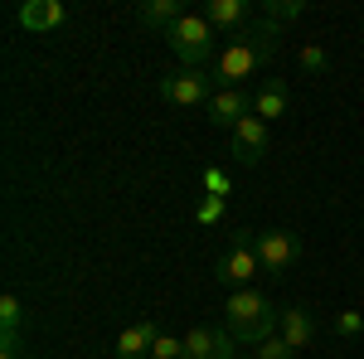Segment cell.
<instances>
[{
    "label": "cell",
    "instance_id": "cell-12",
    "mask_svg": "<svg viewBox=\"0 0 364 359\" xmlns=\"http://www.w3.org/2000/svg\"><path fill=\"white\" fill-rule=\"evenodd\" d=\"M252 117H262V122L287 117V83L282 78H267V83L252 92Z\"/></svg>",
    "mask_w": 364,
    "mask_h": 359
},
{
    "label": "cell",
    "instance_id": "cell-18",
    "mask_svg": "<svg viewBox=\"0 0 364 359\" xmlns=\"http://www.w3.org/2000/svg\"><path fill=\"white\" fill-rule=\"evenodd\" d=\"M224 209H228L224 194H204V199H199V209H195V219L199 223H219V219H224Z\"/></svg>",
    "mask_w": 364,
    "mask_h": 359
},
{
    "label": "cell",
    "instance_id": "cell-22",
    "mask_svg": "<svg viewBox=\"0 0 364 359\" xmlns=\"http://www.w3.org/2000/svg\"><path fill=\"white\" fill-rule=\"evenodd\" d=\"M336 331L340 335H360L364 331V316H360V311H340V316H336Z\"/></svg>",
    "mask_w": 364,
    "mask_h": 359
},
{
    "label": "cell",
    "instance_id": "cell-14",
    "mask_svg": "<svg viewBox=\"0 0 364 359\" xmlns=\"http://www.w3.org/2000/svg\"><path fill=\"white\" fill-rule=\"evenodd\" d=\"M204 20H209L214 29H243L248 0H209V5H204Z\"/></svg>",
    "mask_w": 364,
    "mask_h": 359
},
{
    "label": "cell",
    "instance_id": "cell-13",
    "mask_svg": "<svg viewBox=\"0 0 364 359\" xmlns=\"http://www.w3.org/2000/svg\"><path fill=\"white\" fill-rule=\"evenodd\" d=\"M180 15H185V5H180V0H141V5H136V20L146 29H161V34H166Z\"/></svg>",
    "mask_w": 364,
    "mask_h": 359
},
{
    "label": "cell",
    "instance_id": "cell-23",
    "mask_svg": "<svg viewBox=\"0 0 364 359\" xmlns=\"http://www.w3.org/2000/svg\"><path fill=\"white\" fill-rule=\"evenodd\" d=\"M233 359H257V355H233Z\"/></svg>",
    "mask_w": 364,
    "mask_h": 359
},
{
    "label": "cell",
    "instance_id": "cell-5",
    "mask_svg": "<svg viewBox=\"0 0 364 359\" xmlns=\"http://www.w3.org/2000/svg\"><path fill=\"white\" fill-rule=\"evenodd\" d=\"M257 272H262V262H257V252H252V233H238V238H233V248L219 257V282L243 291Z\"/></svg>",
    "mask_w": 364,
    "mask_h": 359
},
{
    "label": "cell",
    "instance_id": "cell-7",
    "mask_svg": "<svg viewBox=\"0 0 364 359\" xmlns=\"http://www.w3.org/2000/svg\"><path fill=\"white\" fill-rule=\"evenodd\" d=\"M228 156H233L238 166H257V161L267 156V122H262V117H243V122L233 127Z\"/></svg>",
    "mask_w": 364,
    "mask_h": 359
},
{
    "label": "cell",
    "instance_id": "cell-1",
    "mask_svg": "<svg viewBox=\"0 0 364 359\" xmlns=\"http://www.w3.org/2000/svg\"><path fill=\"white\" fill-rule=\"evenodd\" d=\"M272 39H277V25H272V20L243 25V29H238V39L228 44L224 54H214V73H209L214 87H238L243 78H252V73L272 58V49H277Z\"/></svg>",
    "mask_w": 364,
    "mask_h": 359
},
{
    "label": "cell",
    "instance_id": "cell-19",
    "mask_svg": "<svg viewBox=\"0 0 364 359\" xmlns=\"http://www.w3.org/2000/svg\"><path fill=\"white\" fill-rule=\"evenodd\" d=\"M252 355H257V359H291L296 350H291V345H287L282 335H272V340H262V345H257Z\"/></svg>",
    "mask_w": 364,
    "mask_h": 359
},
{
    "label": "cell",
    "instance_id": "cell-9",
    "mask_svg": "<svg viewBox=\"0 0 364 359\" xmlns=\"http://www.w3.org/2000/svg\"><path fill=\"white\" fill-rule=\"evenodd\" d=\"M68 20V10H63V0H25L20 10H15V25L29 29V34H44V29H58Z\"/></svg>",
    "mask_w": 364,
    "mask_h": 359
},
{
    "label": "cell",
    "instance_id": "cell-8",
    "mask_svg": "<svg viewBox=\"0 0 364 359\" xmlns=\"http://www.w3.org/2000/svg\"><path fill=\"white\" fill-rule=\"evenodd\" d=\"M204 112H209L214 127H228V132H233V127L252 112V97L243 92V87H219V92L209 97V107H204Z\"/></svg>",
    "mask_w": 364,
    "mask_h": 359
},
{
    "label": "cell",
    "instance_id": "cell-15",
    "mask_svg": "<svg viewBox=\"0 0 364 359\" xmlns=\"http://www.w3.org/2000/svg\"><path fill=\"white\" fill-rule=\"evenodd\" d=\"M306 15V0H262V20H272V25H287V20H301Z\"/></svg>",
    "mask_w": 364,
    "mask_h": 359
},
{
    "label": "cell",
    "instance_id": "cell-3",
    "mask_svg": "<svg viewBox=\"0 0 364 359\" xmlns=\"http://www.w3.org/2000/svg\"><path fill=\"white\" fill-rule=\"evenodd\" d=\"M252 252H257L262 272L287 277L296 267V257H301V243H296L291 228H262V233H252Z\"/></svg>",
    "mask_w": 364,
    "mask_h": 359
},
{
    "label": "cell",
    "instance_id": "cell-20",
    "mask_svg": "<svg viewBox=\"0 0 364 359\" xmlns=\"http://www.w3.org/2000/svg\"><path fill=\"white\" fill-rule=\"evenodd\" d=\"M301 68H306V73H326V68H331L326 49H321V44H306V49H301Z\"/></svg>",
    "mask_w": 364,
    "mask_h": 359
},
{
    "label": "cell",
    "instance_id": "cell-10",
    "mask_svg": "<svg viewBox=\"0 0 364 359\" xmlns=\"http://www.w3.org/2000/svg\"><path fill=\"white\" fill-rule=\"evenodd\" d=\"M156 340H161L156 321H132L127 331L117 335V359H151Z\"/></svg>",
    "mask_w": 364,
    "mask_h": 359
},
{
    "label": "cell",
    "instance_id": "cell-6",
    "mask_svg": "<svg viewBox=\"0 0 364 359\" xmlns=\"http://www.w3.org/2000/svg\"><path fill=\"white\" fill-rule=\"evenodd\" d=\"M272 311H277V306L267 301L262 291L243 286V291H233V296L224 301V326H228L233 335H243L248 326H257V321H262V316H272Z\"/></svg>",
    "mask_w": 364,
    "mask_h": 359
},
{
    "label": "cell",
    "instance_id": "cell-11",
    "mask_svg": "<svg viewBox=\"0 0 364 359\" xmlns=\"http://www.w3.org/2000/svg\"><path fill=\"white\" fill-rule=\"evenodd\" d=\"M277 335L291 345V350H306L311 340H316V321H311V311H306V306L282 311V316H277Z\"/></svg>",
    "mask_w": 364,
    "mask_h": 359
},
{
    "label": "cell",
    "instance_id": "cell-2",
    "mask_svg": "<svg viewBox=\"0 0 364 359\" xmlns=\"http://www.w3.org/2000/svg\"><path fill=\"white\" fill-rule=\"evenodd\" d=\"M166 44L185 68H199L204 58L214 54V25H209L204 15H190V10H185V15L166 29Z\"/></svg>",
    "mask_w": 364,
    "mask_h": 359
},
{
    "label": "cell",
    "instance_id": "cell-16",
    "mask_svg": "<svg viewBox=\"0 0 364 359\" xmlns=\"http://www.w3.org/2000/svg\"><path fill=\"white\" fill-rule=\"evenodd\" d=\"M20 326H25V306L15 291H5L0 296V335H20Z\"/></svg>",
    "mask_w": 364,
    "mask_h": 359
},
{
    "label": "cell",
    "instance_id": "cell-4",
    "mask_svg": "<svg viewBox=\"0 0 364 359\" xmlns=\"http://www.w3.org/2000/svg\"><path fill=\"white\" fill-rule=\"evenodd\" d=\"M161 97H166L170 107H209V97H214V78L199 73V68L166 73V78H161Z\"/></svg>",
    "mask_w": 364,
    "mask_h": 359
},
{
    "label": "cell",
    "instance_id": "cell-21",
    "mask_svg": "<svg viewBox=\"0 0 364 359\" xmlns=\"http://www.w3.org/2000/svg\"><path fill=\"white\" fill-rule=\"evenodd\" d=\"M228 190H233V185H228L224 170H204V194H224L228 199Z\"/></svg>",
    "mask_w": 364,
    "mask_h": 359
},
{
    "label": "cell",
    "instance_id": "cell-17",
    "mask_svg": "<svg viewBox=\"0 0 364 359\" xmlns=\"http://www.w3.org/2000/svg\"><path fill=\"white\" fill-rule=\"evenodd\" d=\"M214 335L209 326H195V331L185 335V359H214Z\"/></svg>",
    "mask_w": 364,
    "mask_h": 359
}]
</instances>
